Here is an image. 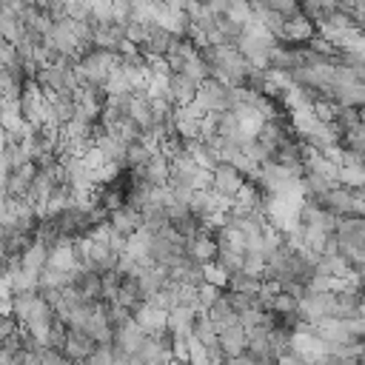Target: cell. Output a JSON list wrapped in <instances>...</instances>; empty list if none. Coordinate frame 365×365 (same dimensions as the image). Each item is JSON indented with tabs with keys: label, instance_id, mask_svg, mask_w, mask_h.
I'll return each instance as SVG.
<instances>
[{
	"label": "cell",
	"instance_id": "cell-8",
	"mask_svg": "<svg viewBox=\"0 0 365 365\" xmlns=\"http://www.w3.org/2000/svg\"><path fill=\"white\" fill-rule=\"evenodd\" d=\"M94 351H97V342H94L88 334H83V331H71V328H68V334H66V345H63V354H66L71 362H86Z\"/></svg>",
	"mask_w": 365,
	"mask_h": 365
},
{
	"label": "cell",
	"instance_id": "cell-10",
	"mask_svg": "<svg viewBox=\"0 0 365 365\" xmlns=\"http://www.w3.org/2000/svg\"><path fill=\"white\" fill-rule=\"evenodd\" d=\"M220 351H222L225 359H237V356H242V354L248 351V339H245L242 325L228 328V331L220 334Z\"/></svg>",
	"mask_w": 365,
	"mask_h": 365
},
{
	"label": "cell",
	"instance_id": "cell-3",
	"mask_svg": "<svg viewBox=\"0 0 365 365\" xmlns=\"http://www.w3.org/2000/svg\"><path fill=\"white\" fill-rule=\"evenodd\" d=\"M197 88H200V83H194L188 74L177 71V74L168 77V103H171L174 108H185V106L194 103Z\"/></svg>",
	"mask_w": 365,
	"mask_h": 365
},
{
	"label": "cell",
	"instance_id": "cell-4",
	"mask_svg": "<svg viewBox=\"0 0 365 365\" xmlns=\"http://www.w3.org/2000/svg\"><path fill=\"white\" fill-rule=\"evenodd\" d=\"M185 257H188L191 262H197V265L214 262V257H217V242H214L211 231H202V234L185 240Z\"/></svg>",
	"mask_w": 365,
	"mask_h": 365
},
{
	"label": "cell",
	"instance_id": "cell-16",
	"mask_svg": "<svg viewBox=\"0 0 365 365\" xmlns=\"http://www.w3.org/2000/svg\"><path fill=\"white\" fill-rule=\"evenodd\" d=\"M9 177H11V165H9V160L0 154V197H6V185H9Z\"/></svg>",
	"mask_w": 365,
	"mask_h": 365
},
{
	"label": "cell",
	"instance_id": "cell-1",
	"mask_svg": "<svg viewBox=\"0 0 365 365\" xmlns=\"http://www.w3.org/2000/svg\"><path fill=\"white\" fill-rule=\"evenodd\" d=\"M194 106H197L202 114L231 111V108H234V88H228L225 83H220V80L208 77L205 83H200L197 97H194Z\"/></svg>",
	"mask_w": 365,
	"mask_h": 365
},
{
	"label": "cell",
	"instance_id": "cell-14",
	"mask_svg": "<svg viewBox=\"0 0 365 365\" xmlns=\"http://www.w3.org/2000/svg\"><path fill=\"white\" fill-rule=\"evenodd\" d=\"M205 282L214 285V288H220V291H225V285H228V274H225L220 265L208 262V265H205Z\"/></svg>",
	"mask_w": 365,
	"mask_h": 365
},
{
	"label": "cell",
	"instance_id": "cell-6",
	"mask_svg": "<svg viewBox=\"0 0 365 365\" xmlns=\"http://www.w3.org/2000/svg\"><path fill=\"white\" fill-rule=\"evenodd\" d=\"M131 317H134V322H137L145 334H157V331H165V328H168V314H165L163 308L151 305L148 299H145Z\"/></svg>",
	"mask_w": 365,
	"mask_h": 365
},
{
	"label": "cell",
	"instance_id": "cell-12",
	"mask_svg": "<svg viewBox=\"0 0 365 365\" xmlns=\"http://www.w3.org/2000/svg\"><path fill=\"white\" fill-rule=\"evenodd\" d=\"M48 257H51V251L46 248V245H40V242H34L26 254H23V271H31V274H43L46 268H48Z\"/></svg>",
	"mask_w": 365,
	"mask_h": 365
},
{
	"label": "cell",
	"instance_id": "cell-17",
	"mask_svg": "<svg viewBox=\"0 0 365 365\" xmlns=\"http://www.w3.org/2000/svg\"><path fill=\"white\" fill-rule=\"evenodd\" d=\"M17 331V322L11 319V317H0V345H3V339L9 336V334H14Z\"/></svg>",
	"mask_w": 365,
	"mask_h": 365
},
{
	"label": "cell",
	"instance_id": "cell-2",
	"mask_svg": "<svg viewBox=\"0 0 365 365\" xmlns=\"http://www.w3.org/2000/svg\"><path fill=\"white\" fill-rule=\"evenodd\" d=\"M242 185H245V177L234 165H228V163H220L211 171V191L217 197H222V200H234Z\"/></svg>",
	"mask_w": 365,
	"mask_h": 365
},
{
	"label": "cell",
	"instance_id": "cell-13",
	"mask_svg": "<svg viewBox=\"0 0 365 365\" xmlns=\"http://www.w3.org/2000/svg\"><path fill=\"white\" fill-rule=\"evenodd\" d=\"M188 365H211V351L191 336L188 342Z\"/></svg>",
	"mask_w": 365,
	"mask_h": 365
},
{
	"label": "cell",
	"instance_id": "cell-5",
	"mask_svg": "<svg viewBox=\"0 0 365 365\" xmlns=\"http://www.w3.org/2000/svg\"><path fill=\"white\" fill-rule=\"evenodd\" d=\"M143 339H145V331H143L134 319H128L125 325H120V328L114 331V342H111V348H117V351H123V354L134 356V354L140 351Z\"/></svg>",
	"mask_w": 365,
	"mask_h": 365
},
{
	"label": "cell",
	"instance_id": "cell-15",
	"mask_svg": "<svg viewBox=\"0 0 365 365\" xmlns=\"http://www.w3.org/2000/svg\"><path fill=\"white\" fill-rule=\"evenodd\" d=\"M40 365H74L66 354H60V351H51V348H43L40 351Z\"/></svg>",
	"mask_w": 365,
	"mask_h": 365
},
{
	"label": "cell",
	"instance_id": "cell-9",
	"mask_svg": "<svg viewBox=\"0 0 365 365\" xmlns=\"http://www.w3.org/2000/svg\"><path fill=\"white\" fill-rule=\"evenodd\" d=\"M108 225H111L117 234H123V237H134V234L143 228V214L134 211V208H128V205H120L117 211L108 214Z\"/></svg>",
	"mask_w": 365,
	"mask_h": 365
},
{
	"label": "cell",
	"instance_id": "cell-7",
	"mask_svg": "<svg viewBox=\"0 0 365 365\" xmlns=\"http://www.w3.org/2000/svg\"><path fill=\"white\" fill-rule=\"evenodd\" d=\"M205 317L211 319V325L217 328V334H222V331H228V328H237V325H240V314L231 308V302H228L225 291H222V294H220V299L205 311Z\"/></svg>",
	"mask_w": 365,
	"mask_h": 365
},
{
	"label": "cell",
	"instance_id": "cell-11",
	"mask_svg": "<svg viewBox=\"0 0 365 365\" xmlns=\"http://www.w3.org/2000/svg\"><path fill=\"white\" fill-rule=\"evenodd\" d=\"M262 288V277H254V274H245V271H237L228 277V285L225 291H234V294H251L257 297Z\"/></svg>",
	"mask_w": 365,
	"mask_h": 365
},
{
	"label": "cell",
	"instance_id": "cell-18",
	"mask_svg": "<svg viewBox=\"0 0 365 365\" xmlns=\"http://www.w3.org/2000/svg\"><path fill=\"white\" fill-rule=\"evenodd\" d=\"M74 365H86V362H74Z\"/></svg>",
	"mask_w": 365,
	"mask_h": 365
}]
</instances>
